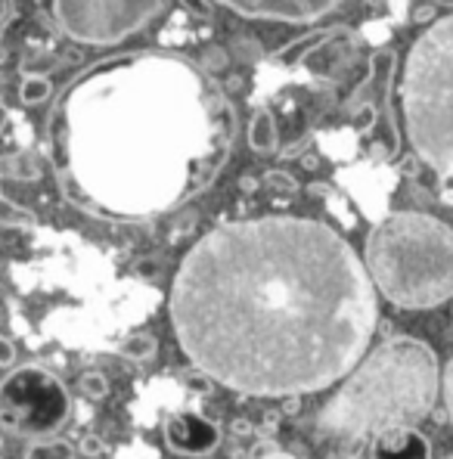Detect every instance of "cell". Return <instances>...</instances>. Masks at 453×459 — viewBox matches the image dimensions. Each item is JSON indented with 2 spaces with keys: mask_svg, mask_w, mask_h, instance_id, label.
Here are the masks:
<instances>
[{
  "mask_svg": "<svg viewBox=\"0 0 453 459\" xmlns=\"http://www.w3.org/2000/svg\"><path fill=\"white\" fill-rule=\"evenodd\" d=\"M367 267L308 218L233 221L180 261L171 323L184 354L242 394L292 397L342 379L376 329Z\"/></svg>",
  "mask_w": 453,
  "mask_h": 459,
  "instance_id": "6da1fadb",
  "label": "cell"
},
{
  "mask_svg": "<svg viewBox=\"0 0 453 459\" xmlns=\"http://www.w3.org/2000/svg\"><path fill=\"white\" fill-rule=\"evenodd\" d=\"M63 190L106 221H146L205 190L230 155L236 115L214 78L171 53L97 65L57 118Z\"/></svg>",
  "mask_w": 453,
  "mask_h": 459,
  "instance_id": "7a4b0ae2",
  "label": "cell"
},
{
  "mask_svg": "<svg viewBox=\"0 0 453 459\" xmlns=\"http://www.w3.org/2000/svg\"><path fill=\"white\" fill-rule=\"evenodd\" d=\"M441 376L425 342L397 335L382 342L329 397L317 416V437L361 447L367 437L397 425H414L435 407Z\"/></svg>",
  "mask_w": 453,
  "mask_h": 459,
  "instance_id": "3957f363",
  "label": "cell"
},
{
  "mask_svg": "<svg viewBox=\"0 0 453 459\" xmlns=\"http://www.w3.org/2000/svg\"><path fill=\"white\" fill-rule=\"evenodd\" d=\"M367 273L397 307L425 310L453 299V230L419 212L385 214L363 248Z\"/></svg>",
  "mask_w": 453,
  "mask_h": 459,
  "instance_id": "277c9868",
  "label": "cell"
},
{
  "mask_svg": "<svg viewBox=\"0 0 453 459\" xmlns=\"http://www.w3.org/2000/svg\"><path fill=\"white\" fill-rule=\"evenodd\" d=\"M401 112L414 152L453 199V13L435 19L410 47Z\"/></svg>",
  "mask_w": 453,
  "mask_h": 459,
  "instance_id": "5b68a950",
  "label": "cell"
},
{
  "mask_svg": "<svg viewBox=\"0 0 453 459\" xmlns=\"http://www.w3.org/2000/svg\"><path fill=\"white\" fill-rule=\"evenodd\" d=\"M69 416V391L53 373L22 367L0 382V425L16 435H53Z\"/></svg>",
  "mask_w": 453,
  "mask_h": 459,
  "instance_id": "8992f818",
  "label": "cell"
},
{
  "mask_svg": "<svg viewBox=\"0 0 453 459\" xmlns=\"http://www.w3.org/2000/svg\"><path fill=\"white\" fill-rule=\"evenodd\" d=\"M165 0H53L59 29L78 44L109 47L137 35Z\"/></svg>",
  "mask_w": 453,
  "mask_h": 459,
  "instance_id": "52a82bcc",
  "label": "cell"
},
{
  "mask_svg": "<svg viewBox=\"0 0 453 459\" xmlns=\"http://www.w3.org/2000/svg\"><path fill=\"white\" fill-rule=\"evenodd\" d=\"M214 4L227 6V10L240 13V16H246V19L301 25V22H314V19L327 16L342 0H214Z\"/></svg>",
  "mask_w": 453,
  "mask_h": 459,
  "instance_id": "ba28073f",
  "label": "cell"
},
{
  "mask_svg": "<svg viewBox=\"0 0 453 459\" xmlns=\"http://www.w3.org/2000/svg\"><path fill=\"white\" fill-rule=\"evenodd\" d=\"M165 441L184 456H208L221 444V429L199 413H174L165 422Z\"/></svg>",
  "mask_w": 453,
  "mask_h": 459,
  "instance_id": "9c48e42d",
  "label": "cell"
},
{
  "mask_svg": "<svg viewBox=\"0 0 453 459\" xmlns=\"http://www.w3.org/2000/svg\"><path fill=\"white\" fill-rule=\"evenodd\" d=\"M373 459H431V447L414 425H397L376 435Z\"/></svg>",
  "mask_w": 453,
  "mask_h": 459,
  "instance_id": "30bf717a",
  "label": "cell"
},
{
  "mask_svg": "<svg viewBox=\"0 0 453 459\" xmlns=\"http://www.w3.org/2000/svg\"><path fill=\"white\" fill-rule=\"evenodd\" d=\"M248 146L258 155H270L280 146V131H276V118L267 109H258L248 121Z\"/></svg>",
  "mask_w": 453,
  "mask_h": 459,
  "instance_id": "8fae6325",
  "label": "cell"
},
{
  "mask_svg": "<svg viewBox=\"0 0 453 459\" xmlns=\"http://www.w3.org/2000/svg\"><path fill=\"white\" fill-rule=\"evenodd\" d=\"M155 351H159V342H155V335H150V333H134V335H127V339L118 344V354L127 357L131 363L152 360Z\"/></svg>",
  "mask_w": 453,
  "mask_h": 459,
  "instance_id": "7c38bea8",
  "label": "cell"
},
{
  "mask_svg": "<svg viewBox=\"0 0 453 459\" xmlns=\"http://www.w3.org/2000/svg\"><path fill=\"white\" fill-rule=\"evenodd\" d=\"M38 224V214L31 208L19 205L13 199H4L0 195V227H13V230H29Z\"/></svg>",
  "mask_w": 453,
  "mask_h": 459,
  "instance_id": "4fadbf2b",
  "label": "cell"
},
{
  "mask_svg": "<svg viewBox=\"0 0 453 459\" xmlns=\"http://www.w3.org/2000/svg\"><path fill=\"white\" fill-rule=\"evenodd\" d=\"M50 93H53V84L47 81V75H25L22 87H19V103L40 106L50 100Z\"/></svg>",
  "mask_w": 453,
  "mask_h": 459,
  "instance_id": "5bb4252c",
  "label": "cell"
},
{
  "mask_svg": "<svg viewBox=\"0 0 453 459\" xmlns=\"http://www.w3.org/2000/svg\"><path fill=\"white\" fill-rule=\"evenodd\" d=\"M22 459H75V450H72L69 441H38L29 447V454Z\"/></svg>",
  "mask_w": 453,
  "mask_h": 459,
  "instance_id": "9a60e30c",
  "label": "cell"
},
{
  "mask_svg": "<svg viewBox=\"0 0 453 459\" xmlns=\"http://www.w3.org/2000/svg\"><path fill=\"white\" fill-rule=\"evenodd\" d=\"M78 388L87 401H103V397L109 394V382H106L103 373H84L78 379Z\"/></svg>",
  "mask_w": 453,
  "mask_h": 459,
  "instance_id": "2e32d148",
  "label": "cell"
},
{
  "mask_svg": "<svg viewBox=\"0 0 453 459\" xmlns=\"http://www.w3.org/2000/svg\"><path fill=\"white\" fill-rule=\"evenodd\" d=\"M441 388H444V403H448V413H450V420H453V360L448 363V369H444Z\"/></svg>",
  "mask_w": 453,
  "mask_h": 459,
  "instance_id": "e0dca14e",
  "label": "cell"
},
{
  "mask_svg": "<svg viewBox=\"0 0 453 459\" xmlns=\"http://www.w3.org/2000/svg\"><path fill=\"white\" fill-rule=\"evenodd\" d=\"M81 454H87V456H100V454H103V437L87 435L84 441H81Z\"/></svg>",
  "mask_w": 453,
  "mask_h": 459,
  "instance_id": "ac0fdd59",
  "label": "cell"
},
{
  "mask_svg": "<svg viewBox=\"0 0 453 459\" xmlns=\"http://www.w3.org/2000/svg\"><path fill=\"white\" fill-rule=\"evenodd\" d=\"M13 360H16V348H13L10 339H4V335H0V367H10Z\"/></svg>",
  "mask_w": 453,
  "mask_h": 459,
  "instance_id": "d6986e66",
  "label": "cell"
},
{
  "mask_svg": "<svg viewBox=\"0 0 453 459\" xmlns=\"http://www.w3.org/2000/svg\"><path fill=\"white\" fill-rule=\"evenodd\" d=\"M6 125H10V109H6V106L0 103V137L6 134Z\"/></svg>",
  "mask_w": 453,
  "mask_h": 459,
  "instance_id": "ffe728a7",
  "label": "cell"
},
{
  "mask_svg": "<svg viewBox=\"0 0 453 459\" xmlns=\"http://www.w3.org/2000/svg\"><path fill=\"white\" fill-rule=\"evenodd\" d=\"M4 59H6V50H4V44H0V65H4Z\"/></svg>",
  "mask_w": 453,
  "mask_h": 459,
  "instance_id": "44dd1931",
  "label": "cell"
},
{
  "mask_svg": "<svg viewBox=\"0 0 453 459\" xmlns=\"http://www.w3.org/2000/svg\"><path fill=\"white\" fill-rule=\"evenodd\" d=\"M438 4H448V6H453V0H438Z\"/></svg>",
  "mask_w": 453,
  "mask_h": 459,
  "instance_id": "7402d4cb",
  "label": "cell"
},
{
  "mask_svg": "<svg viewBox=\"0 0 453 459\" xmlns=\"http://www.w3.org/2000/svg\"><path fill=\"white\" fill-rule=\"evenodd\" d=\"M448 459H453V456H448Z\"/></svg>",
  "mask_w": 453,
  "mask_h": 459,
  "instance_id": "603a6c76",
  "label": "cell"
}]
</instances>
